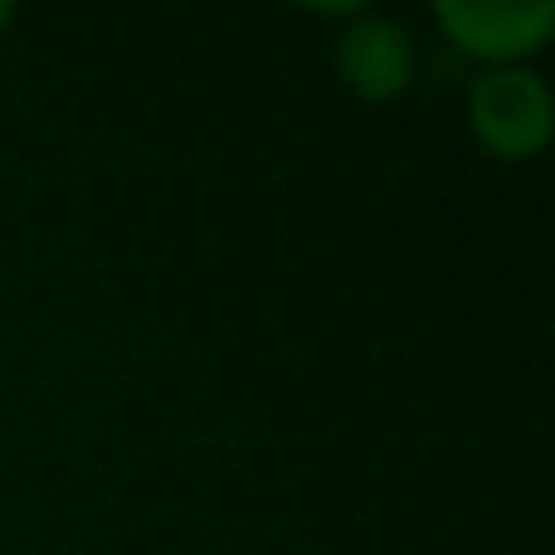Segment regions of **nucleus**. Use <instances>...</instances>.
<instances>
[{
  "instance_id": "nucleus-4",
  "label": "nucleus",
  "mask_w": 555,
  "mask_h": 555,
  "mask_svg": "<svg viewBox=\"0 0 555 555\" xmlns=\"http://www.w3.org/2000/svg\"><path fill=\"white\" fill-rule=\"evenodd\" d=\"M10 20H15V5H10V0H0V29H5Z\"/></svg>"
},
{
  "instance_id": "nucleus-1",
  "label": "nucleus",
  "mask_w": 555,
  "mask_h": 555,
  "mask_svg": "<svg viewBox=\"0 0 555 555\" xmlns=\"http://www.w3.org/2000/svg\"><path fill=\"white\" fill-rule=\"evenodd\" d=\"M468 127L498 162H531L555 132V98L527 64L488 68L468 88Z\"/></svg>"
},
{
  "instance_id": "nucleus-2",
  "label": "nucleus",
  "mask_w": 555,
  "mask_h": 555,
  "mask_svg": "<svg viewBox=\"0 0 555 555\" xmlns=\"http://www.w3.org/2000/svg\"><path fill=\"white\" fill-rule=\"evenodd\" d=\"M434 20L449 29L463 54H478L502 68L546 49L555 29V0H439Z\"/></svg>"
},
{
  "instance_id": "nucleus-3",
  "label": "nucleus",
  "mask_w": 555,
  "mask_h": 555,
  "mask_svg": "<svg viewBox=\"0 0 555 555\" xmlns=\"http://www.w3.org/2000/svg\"><path fill=\"white\" fill-rule=\"evenodd\" d=\"M336 74L365 103H390L414 78V44L410 29L390 15H361L336 35Z\"/></svg>"
}]
</instances>
